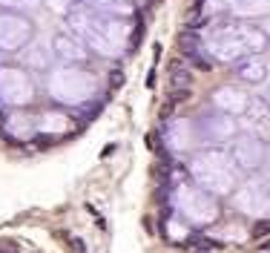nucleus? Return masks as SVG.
<instances>
[{
	"label": "nucleus",
	"instance_id": "f8f14e48",
	"mask_svg": "<svg viewBox=\"0 0 270 253\" xmlns=\"http://www.w3.org/2000/svg\"><path fill=\"white\" fill-rule=\"evenodd\" d=\"M66 127H69V121H66L60 112H55V115L44 118V127H40V130H66Z\"/></svg>",
	"mask_w": 270,
	"mask_h": 253
},
{
	"label": "nucleus",
	"instance_id": "2eb2a0df",
	"mask_svg": "<svg viewBox=\"0 0 270 253\" xmlns=\"http://www.w3.org/2000/svg\"><path fill=\"white\" fill-rule=\"evenodd\" d=\"M264 35H267V41H270V23H267V29H264Z\"/></svg>",
	"mask_w": 270,
	"mask_h": 253
},
{
	"label": "nucleus",
	"instance_id": "20e7f679",
	"mask_svg": "<svg viewBox=\"0 0 270 253\" xmlns=\"http://www.w3.org/2000/svg\"><path fill=\"white\" fill-rule=\"evenodd\" d=\"M66 87L72 89V92H69V101H66V104H80V101H87L89 95L95 92V81H92V75H87V72L64 69V72L55 75V81L49 84V89H52V95H58V92H64Z\"/></svg>",
	"mask_w": 270,
	"mask_h": 253
},
{
	"label": "nucleus",
	"instance_id": "ddd939ff",
	"mask_svg": "<svg viewBox=\"0 0 270 253\" xmlns=\"http://www.w3.org/2000/svg\"><path fill=\"white\" fill-rule=\"evenodd\" d=\"M3 6H12V9H35L40 0H0Z\"/></svg>",
	"mask_w": 270,
	"mask_h": 253
},
{
	"label": "nucleus",
	"instance_id": "7ed1b4c3",
	"mask_svg": "<svg viewBox=\"0 0 270 253\" xmlns=\"http://www.w3.org/2000/svg\"><path fill=\"white\" fill-rule=\"evenodd\" d=\"M175 207L181 210L184 216H190L193 222H213L216 219V202L201 190H190V187H178V199Z\"/></svg>",
	"mask_w": 270,
	"mask_h": 253
},
{
	"label": "nucleus",
	"instance_id": "9d476101",
	"mask_svg": "<svg viewBox=\"0 0 270 253\" xmlns=\"http://www.w3.org/2000/svg\"><path fill=\"white\" fill-rule=\"evenodd\" d=\"M236 75H239L244 84H250V87H259V84H264V81L270 78V69L259 55H247V58H241L239 64H236Z\"/></svg>",
	"mask_w": 270,
	"mask_h": 253
},
{
	"label": "nucleus",
	"instance_id": "1a4fd4ad",
	"mask_svg": "<svg viewBox=\"0 0 270 253\" xmlns=\"http://www.w3.org/2000/svg\"><path fill=\"white\" fill-rule=\"evenodd\" d=\"M247 104H250V98L236 87H219L213 92V107L219 112H224V115H244Z\"/></svg>",
	"mask_w": 270,
	"mask_h": 253
},
{
	"label": "nucleus",
	"instance_id": "4468645a",
	"mask_svg": "<svg viewBox=\"0 0 270 253\" xmlns=\"http://www.w3.org/2000/svg\"><path fill=\"white\" fill-rule=\"evenodd\" d=\"M253 233H256V236H264V233H270V222H264V224H256V227H253Z\"/></svg>",
	"mask_w": 270,
	"mask_h": 253
},
{
	"label": "nucleus",
	"instance_id": "9b49d317",
	"mask_svg": "<svg viewBox=\"0 0 270 253\" xmlns=\"http://www.w3.org/2000/svg\"><path fill=\"white\" fill-rule=\"evenodd\" d=\"M244 115L253 124H270V104L262 101V98H259V101H250L247 109H244Z\"/></svg>",
	"mask_w": 270,
	"mask_h": 253
},
{
	"label": "nucleus",
	"instance_id": "39448f33",
	"mask_svg": "<svg viewBox=\"0 0 270 253\" xmlns=\"http://www.w3.org/2000/svg\"><path fill=\"white\" fill-rule=\"evenodd\" d=\"M230 159L241 170H256L264 161V141H259L256 135H241L230 152Z\"/></svg>",
	"mask_w": 270,
	"mask_h": 253
},
{
	"label": "nucleus",
	"instance_id": "0eeeda50",
	"mask_svg": "<svg viewBox=\"0 0 270 253\" xmlns=\"http://www.w3.org/2000/svg\"><path fill=\"white\" fill-rule=\"evenodd\" d=\"M52 52L64 64H87L89 61L87 46L80 44L75 35H69V32H58V35L52 37Z\"/></svg>",
	"mask_w": 270,
	"mask_h": 253
},
{
	"label": "nucleus",
	"instance_id": "6e6552de",
	"mask_svg": "<svg viewBox=\"0 0 270 253\" xmlns=\"http://www.w3.org/2000/svg\"><path fill=\"white\" fill-rule=\"evenodd\" d=\"M201 135L207 138V141H213V144H221V141H230V138L236 135V127H233V118L224 115V112H207L204 118H201Z\"/></svg>",
	"mask_w": 270,
	"mask_h": 253
},
{
	"label": "nucleus",
	"instance_id": "dca6fc26",
	"mask_svg": "<svg viewBox=\"0 0 270 253\" xmlns=\"http://www.w3.org/2000/svg\"><path fill=\"white\" fill-rule=\"evenodd\" d=\"M196 3H198V6H201V3H204V0H196Z\"/></svg>",
	"mask_w": 270,
	"mask_h": 253
},
{
	"label": "nucleus",
	"instance_id": "f03ea898",
	"mask_svg": "<svg viewBox=\"0 0 270 253\" xmlns=\"http://www.w3.org/2000/svg\"><path fill=\"white\" fill-rule=\"evenodd\" d=\"M190 170H193V179H196L201 187L213 190V193H227V190L233 187L236 170H239V167L233 164L230 152L207 150V152H201V155L193 159Z\"/></svg>",
	"mask_w": 270,
	"mask_h": 253
},
{
	"label": "nucleus",
	"instance_id": "423d86ee",
	"mask_svg": "<svg viewBox=\"0 0 270 253\" xmlns=\"http://www.w3.org/2000/svg\"><path fill=\"white\" fill-rule=\"evenodd\" d=\"M236 204H239V210H244L250 216H259V213H267L270 210V193H267L264 184H259V181H247V184L236 193Z\"/></svg>",
	"mask_w": 270,
	"mask_h": 253
},
{
	"label": "nucleus",
	"instance_id": "f257e3e1",
	"mask_svg": "<svg viewBox=\"0 0 270 253\" xmlns=\"http://www.w3.org/2000/svg\"><path fill=\"white\" fill-rule=\"evenodd\" d=\"M267 35L264 29H253L247 23H236V21H213L210 29L204 35V46L210 49L213 58L219 61H236V58H247V55H259L267 49Z\"/></svg>",
	"mask_w": 270,
	"mask_h": 253
}]
</instances>
